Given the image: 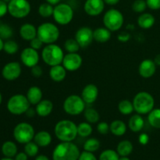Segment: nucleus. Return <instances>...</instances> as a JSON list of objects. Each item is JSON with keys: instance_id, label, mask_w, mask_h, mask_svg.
Here are the masks:
<instances>
[{"instance_id": "obj_36", "label": "nucleus", "mask_w": 160, "mask_h": 160, "mask_svg": "<svg viewBox=\"0 0 160 160\" xmlns=\"http://www.w3.org/2000/svg\"><path fill=\"white\" fill-rule=\"evenodd\" d=\"M64 48L67 53L78 52L81 46L75 38H69L64 42Z\"/></svg>"}, {"instance_id": "obj_59", "label": "nucleus", "mask_w": 160, "mask_h": 160, "mask_svg": "<svg viewBox=\"0 0 160 160\" xmlns=\"http://www.w3.org/2000/svg\"><path fill=\"white\" fill-rule=\"evenodd\" d=\"M2 102V94L1 92H0V105H1Z\"/></svg>"}, {"instance_id": "obj_34", "label": "nucleus", "mask_w": 160, "mask_h": 160, "mask_svg": "<svg viewBox=\"0 0 160 160\" xmlns=\"http://www.w3.org/2000/svg\"><path fill=\"white\" fill-rule=\"evenodd\" d=\"M53 11H54V6L48 2H44L39 6L38 13L43 18H48L52 17Z\"/></svg>"}, {"instance_id": "obj_14", "label": "nucleus", "mask_w": 160, "mask_h": 160, "mask_svg": "<svg viewBox=\"0 0 160 160\" xmlns=\"http://www.w3.org/2000/svg\"><path fill=\"white\" fill-rule=\"evenodd\" d=\"M40 59V56L38 50L34 49L31 47H27L22 50L20 53V60L22 63L27 67H34L38 65Z\"/></svg>"}, {"instance_id": "obj_55", "label": "nucleus", "mask_w": 160, "mask_h": 160, "mask_svg": "<svg viewBox=\"0 0 160 160\" xmlns=\"http://www.w3.org/2000/svg\"><path fill=\"white\" fill-rule=\"evenodd\" d=\"M153 60H154L155 63L156 64V66H159V67H160V53H159V54H157L156 56H155Z\"/></svg>"}, {"instance_id": "obj_44", "label": "nucleus", "mask_w": 160, "mask_h": 160, "mask_svg": "<svg viewBox=\"0 0 160 160\" xmlns=\"http://www.w3.org/2000/svg\"><path fill=\"white\" fill-rule=\"evenodd\" d=\"M78 160H98L96 156L93 154V152L84 151L81 152Z\"/></svg>"}, {"instance_id": "obj_12", "label": "nucleus", "mask_w": 160, "mask_h": 160, "mask_svg": "<svg viewBox=\"0 0 160 160\" xmlns=\"http://www.w3.org/2000/svg\"><path fill=\"white\" fill-rule=\"evenodd\" d=\"M74 38L81 48H86L94 40L93 30L89 27H81L75 33Z\"/></svg>"}, {"instance_id": "obj_48", "label": "nucleus", "mask_w": 160, "mask_h": 160, "mask_svg": "<svg viewBox=\"0 0 160 160\" xmlns=\"http://www.w3.org/2000/svg\"><path fill=\"white\" fill-rule=\"evenodd\" d=\"M138 142L142 145H147L149 142V136L146 133H142L138 137Z\"/></svg>"}, {"instance_id": "obj_49", "label": "nucleus", "mask_w": 160, "mask_h": 160, "mask_svg": "<svg viewBox=\"0 0 160 160\" xmlns=\"http://www.w3.org/2000/svg\"><path fill=\"white\" fill-rule=\"evenodd\" d=\"M117 39L120 42H123V43L128 42L131 39V34L128 32H122L119 34L118 37H117Z\"/></svg>"}, {"instance_id": "obj_1", "label": "nucleus", "mask_w": 160, "mask_h": 160, "mask_svg": "<svg viewBox=\"0 0 160 160\" xmlns=\"http://www.w3.org/2000/svg\"><path fill=\"white\" fill-rule=\"evenodd\" d=\"M54 133L60 142H73L78 135V125L70 120H59L55 125Z\"/></svg>"}, {"instance_id": "obj_23", "label": "nucleus", "mask_w": 160, "mask_h": 160, "mask_svg": "<svg viewBox=\"0 0 160 160\" xmlns=\"http://www.w3.org/2000/svg\"><path fill=\"white\" fill-rule=\"evenodd\" d=\"M145 126V120L142 115L137 113L131 116L128 120V128L134 133H138L142 131Z\"/></svg>"}, {"instance_id": "obj_45", "label": "nucleus", "mask_w": 160, "mask_h": 160, "mask_svg": "<svg viewBox=\"0 0 160 160\" xmlns=\"http://www.w3.org/2000/svg\"><path fill=\"white\" fill-rule=\"evenodd\" d=\"M31 74H32L33 77L34 78H40L42 74H43V70H42V67L39 66L38 64L34 67H31Z\"/></svg>"}, {"instance_id": "obj_28", "label": "nucleus", "mask_w": 160, "mask_h": 160, "mask_svg": "<svg viewBox=\"0 0 160 160\" xmlns=\"http://www.w3.org/2000/svg\"><path fill=\"white\" fill-rule=\"evenodd\" d=\"M134 146L131 141L123 140L117 146V152L120 156H128L132 153Z\"/></svg>"}, {"instance_id": "obj_20", "label": "nucleus", "mask_w": 160, "mask_h": 160, "mask_svg": "<svg viewBox=\"0 0 160 160\" xmlns=\"http://www.w3.org/2000/svg\"><path fill=\"white\" fill-rule=\"evenodd\" d=\"M53 107L52 102L48 99H42L36 105V113L41 117H46L52 113Z\"/></svg>"}, {"instance_id": "obj_16", "label": "nucleus", "mask_w": 160, "mask_h": 160, "mask_svg": "<svg viewBox=\"0 0 160 160\" xmlns=\"http://www.w3.org/2000/svg\"><path fill=\"white\" fill-rule=\"evenodd\" d=\"M105 4L103 0H86L84 4V10L90 17H97L102 13Z\"/></svg>"}, {"instance_id": "obj_10", "label": "nucleus", "mask_w": 160, "mask_h": 160, "mask_svg": "<svg viewBox=\"0 0 160 160\" xmlns=\"http://www.w3.org/2000/svg\"><path fill=\"white\" fill-rule=\"evenodd\" d=\"M13 138L18 143L27 144L31 142L35 135V131L31 124L27 122H21L16 125L13 129Z\"/></svg>"}, {"instance_id": "obj_7", "label": "nucleus", "mask_w": 160, "mask_h": 160, "mask_svg": "<svg viewBox=\"0 0 160 160\" xmlns=\"http://www.w3.org/2000/svg\"><path fill=\"white\" fill-rule=\"evenodd\" d=\"M7 109L11 114L22 115L26 113L31 107L29 101L26 95L22 94H17L9 98L7 102Z\"/></svg>"}, {"instance_id": "obj_13", "label": "nucleus", "mask_w": 160, "mask_h": 160, "mask_svg": "<svg viewBox=\"0 0 160 160\" xmlns=\"http://www.w3.org/2000/svg\"><path fill=\"white\" fill-rule=\"evenodd\" d=\"M83 63V59L78 52L67 53L64 55L62 65L65 67L67 71H77L81 67Z\"/></svg>"}, {"instance_id": "obj_53", "label": "nucleus", "mask_w": 160, "mask_h": 160, "mask_svg": "<svg viewBox=\"0 0 160 160\" xmlns=\"http://www.w3.org/2000/svg\"><path fill=\"white\" fill-rule=\"evenodd\" d=\"M45 1H46V2L49 3V4L52 5V6H56L59 3H60L61 0H45Z\"/></svg>"}, {"instance_id": "obj_26", "label": "nucleus", "mask_w": 160, "mask_h": 160, "mask_svg": "<svg viewBox=\"0 0 160 160\" xmlns=\"http://www.w3.org/2000/svg\"><path fill=\"white\" fill-rule=\"evenodd\" d=\"M109 131L114 136L121 137L126 134L127 131H128V125L123 120H113L109 124Z\"/></svg>"}, {"instance_id": "obj_37", "label": "nucleus", "mask_w": 160, "mask_h": 160, "mask_svg": "<svg viewBox=\"0 0 160 160\" xmlns=\"http://www.w3.org/2000/svg\"><path fill=\"white\" fill-rule=\"evenodd\" d=\"M39 152V146L34 142H28L24 145V152L29 157H35Z\"/></svg>"}, {"instance_id": "obj_57", "label": "nucleus", "mask_w": 160, "mask_h": 160, "mask_svg": "<svg viewBox=\"0 0 160 160\" xmlns=\"http://www.w3.org/2000/svg\"><path fill=\"white\" fill-rule=\"evenodd\" d=\"M119 160H131L128 158V156H120Z\"/></svg>"}, {"instance_id": "obj_30", "label": "nucleus", "mask_w": 160, "mask_h": 160, "mask_svg": "<svg viewBox=\"0 0 160 160\" xmlns=\"http://www.w3.org/2000/svg\"><path fill=\"white\" fill-rule=\"evenodd\" d=\"M84 119L91 124L98 123L100 120V115L98 111L94 108H87L84 111Z\"/></svg>"}, {"instance_id": "obj_41", "label": "nucleus", "mask_w": 160, "mask_h": 160, "mask_svg": "<svg viewBox=\"0 0 160 160\" xmlns=\"http://www.w3.org/2000/svg\"><path fill=\"white\" fill-rule=\"evenodd\" d=\"M132 10L137 13H143L148 6L145 0H135L132 3Z\"/></svg>"}, {"instance_id": "obj_21", "label": "nucleus", "mask_w": 160, "mask_h": 160, "mask_svg": "<svg viewBox=\"0 0 160 160\" xmlns=\"http://www.w3.org/2000/svg\"><path fill=\"white\" fill-rule=\"evenodd\" d=\"M20 35L22 39L30 42L37 37V28L32 23H24L20 28Z\"/></svg>"}, {"instance_id": "obj_22", "label": "nucleus", "mask_w": 160, "mask_h": 160, "mask_svg": "<svg viewBox=\"0 0 160 160\" xmlns=\"http://www.w3.org/2000/svg\"><path fill=\"white\" fill-rule=\"evenodd\" d=\"M26 96L30 104L36 106L38 103L40 102L43 99V92L42 89L38 86H32L28 88Z\"/></svg>"}, {"instance_id": "obj_8", "label": "nucleus", "mask_w": 160, "mask_h": 160, "mask_svg": "<svg viewBox=\"0 0 160 160\" xmlns=\"http://www.w3.org/2000/svg\"><path fill=\"white\" fill-rule=\"evenodd\" d=\"M62 108L68 115L78 116L85 110L86 103L80 95H70L64 100Z\"/></svg>"}, {"instance_id": "obj_9", "label": "nucleus", "mask_w": 160, "mask_h": 160, "mask_svg": "<svg viewBox=\"0 0 160 160\" xmlns=\"http://www.w3.org/2000/svg\"><path fill=\"white\" fill-rule=\"evenodd\" d=\"M73 8L67 3H59L54 6L52 17L57 24L61 26L68 25L73 20Z\"/></svg>"}, {"instance_id": "obj_46", "label": "nucleus", "mask_w": 160, "mask_h": 160, "mask_svg": "<svg viewBox=\"0 0 160 160\" xmlns=\"http://www.w3.org/2000/svg\"><path fill=\"white\" fill-rule=\"evenodd\" d=\"M148 8L152 10L160 9V0H145Z\"/></svg>"}, {"instance_id": "obj_5", "label": "nucleus", "mask_w": 160, "mask_h": 160, "mask_svg": "<svg viewBox=\"0 0 160 160\" xmlns=\"http://www.w3.org/2000/svg\"><path fill=\"white\" fill-rule=\"evenodd\" d=\"M59 35L60 32L57 25L51 22L41 23L37 28V36L45 45L53 44L57 42Z\"/></svg>"}, {"instance_id": "obj_51", "label": "nucleus", "mask_w": 160, "mask_h": 160, "mask_svg": "<svg viewBox=\"0 0 160 160\" xmlns=\"http://www.w3.org/2000/svg\"><path fill=\"white\" fill-rule=\"evenodd\" d=\"M25 114H26L27 117H29V118H32V117H34V116H35V114L37 113H36L35 109H33V108L30 107Z\"/></svg>"}, {"instance_id": "obj_60", "label": "nucleus", "mask_w": 160, "mask_h": 160, "mask_svg": "<svg viewBox=\"0 0 160 160\" xmlns=\"http://www.w3.org/2000/svg\"><path fill=\"white\" fill-rule=\"evenodd\" d=\"M2 1H4V2H10L11 0H2Z\"/></svg>"}, {"instance_id": "obj_6", "label": "nucleus", "mask_w": 160, "mask_h": 160, "mask_svg": "<svg viewBox=\"0 0 160 160\" xmlns=\"http://www.w3.org/2000/svg\"><path fill=\"white\" fill-rule=\"evenodd\" d=\"M102 22L105 28L109 29L111 32H116L123 27L124 23V17L119 9L112 8L105 12Z\"/></svg>"}, {"instance_id": "obj_58", "label": "nucleus", "mask_w": 160, "mask_h": 160, "mask_svg": "<svg viewBox=\"0 0 160 160\" xmlns=\"http://www.w3.org/2000/svg\"><path fill=\"white\" fill-rule=\"evenodd\" d=\"M1 160H15V159H12V158H7V157H5L3 159H2Z\"/></svg>"}, {"instance_id": "obj_18", "label": "nucleus", "mask_w": 160, "mask_h": 160, "mask_svg": "<svg viewBox=\"0 0 160 160\" xmlns=\"http://www.w3.org/2000/svg\"><path fill=\"white\" fill-rule=\"evenodd\" d=\"M156 64L154 60L150 59H145L141 62L138 67V73L142 78H150L156 73Z\"/></svg>"}, {"instance_id": "obj_11", "label": "nucleus", "mask_w": 160, "mask_h": 160, "mask_svg": "<svg viewBox=\"0 0 160 160\" xmlns=\"http://www.w3.org/2000/svg\"><path fill=\"white\" fill-rule=\"evenodd\" d=\"M31 11V6L28 0H11L8 2V12L16 19L28 17Z\"/></svg>"}, {"instance_id": "obj_4", "label": "nucleus", "mask_w": 160, "mask_h": 160, "mask_svg": "<svg viewBox=\"0 0 160 160\" xmlns=\"http://www.w3.org/2000/svg\"><path fill=\"white\" fill-rule=\"evenodd\" d=\"M64 57L63 50L56 43L46 45L42 51V59L49 67L62 64Z\"/></svg>"}, {"instance_id": "obj_43", "label": "nucleus", "mask_w": 160, "mask_h": 160, "mask_svg": "<svg viewBox=\"0 0 160 160\" xmlns=\"http://www.w3.org/2000/svg\"><path fill=\"white\" fill-rule=\"evenodd\" d=\"M44 45L45 44L43 43V42L38 36L36 38H34V39H32L31 41H30V47H31L34 49L38 50V51L42 49L43 48Z\"/></svg>"}, {"instance_id": "obj_38", "label": "nucleus", "mask_w": 160, "mask_h": 160, "mask_svg": "<svg viewBox=\"0 0 160 160\" xmlns=\"http://www.w3.org/2000/svg\"><path fill=\"white\" fill-rule=\"evenodd\" d=\"M3 50L6 53L9 55H13L17 53L19 50V45L15 41L7 40L4 42Z\"/></svg>"}, {"instance_id": "obj_25", "label": "nucleus", "mask_w": 160, "mask_h": 160, "mask_svg": "<svg viewBox=\"0 0 160 160\" xmlns=\"http://www.w3.org/2000/svg\"><path fill=\"white\" fill-rule=\"evenodd\" d=\"M34 142L38 145L39 147H45L48 146L52 143V138L51 134L46 131H40L38 133H35L34 139Z\"/></svg>"}, {"instance_id": "obj_32", "label": "nucleus", "mask_w": 160, "mask_h": 160, "mask_svg": "<svg viewBox=\"0 0 160 160\" xmlns=\"http://www.w3.org/2000/svg\"><path fill=\"white\" fill-rule=\"evenodd\" d=\"M148 121L152 128L160 129V108H154L148 114Z\"/></svg>"}, {"instance_id": "obj_47", "label": "nucleus", "mask_w": 160, "mask_h": 160, "mask_svg": "<svg viewBox=\"0 0 160 160\" xmlns=\"http://www.w3.org/2000/svg\"><path fill=\"white\" fill-rule=\"evenodd\" d=\"M8 12V3L0 0V18L4 17Z\"/></svg>"}, {"instance_id": "obj_50", "label": "nucleus", "mask_w": 160, "mask_h": 160, "mask_svg": "<svg viewBox=\"0 0 160 160\" xmlns=\"http://www.w3.org/2000/svg\"><path fill=\"white\" fill-rule=\"evenodd\" d=\"M29 156L24 152H18L15 156V160H28Z\"/></svg>"}, {"instance_id": "obj_19", "label": "nucleus", "mask_w": 160, "mask_h": 160, "mask_svg": "<svg viewBox=\"0 0 160 160\" xmlns=\"http://www.w3.org/2000/svg\"><path fill=\"white\" fill-rule=\"evenodd\" d=\"M67 72L65 67L62 64L50 67L49 77L54 82H62L67 77Z\"/></svg>"}, {"instance_id": "obj_35", "label": "nucleus", "mask_w": 160, "mask_h": 160, "mask_svg": "<svg viewBox=\"0 0 160 160\" xmlns=\"http://www.w3.org/2000/svg\"><path fill=\"white\" fill-rule=\"evenodd\" d=\"M100 148V142L95 138H90L87 139L84 144V151L90 152H95L98 151Z\"/></svg>"}, {"instance_id": "obj_2", "label": "nucleus", "mask_w": 160, "mask_h": 160, "mask_svg": "<svg viewBox=\"0 0 160 160\" xmlns=\"http://www.w3.org/2000/svg\"><path fill=\"white\" fill-rule=\"evenodd\" d=\"M81 152L73 142H61L52 152V160H78Z\"/></svg>"}, {"instance_id": "obj_3", "label": "nucleus", "mask_w": 160, "mask_h": 160, "mask_svg": "<svg viewBox=\"0 0 160 160\" xmlns=\"http://www.w3.org/2000/svg\"><path fill=\"white\" fill-rule=\"evenodd\" d=\"M134 111L140 115L148 114L155 106V99L152 95L147 92H140L133 98Z\"/></svg>"}, {"instance_id": "obj_54", "label": "nucleus", "mask_w": 160, "mask_h": 160, "mask_svg": "<svg viewBox=\"0 0 160 160\" xmlns=\"http://www.w3.org/2000/svg\"><path fill=\"white\" fill-rule=\"evenodd\" d=\"M34 160H50L48 159V156H45V155H39V156H36L35 159Z\"/></svg>"}, {"instance_id": "obj_17", "label": "nucleus", "mask_w": 160, "mask_h": 160, "mask_svg": "<svg viewBox=\"0 0 160 160\" xmlns=\"http://www.w3.org/2000/svg\"><path fill=\"white\" fill-rule=\"evenodd\" d=\"M99 94L98 87L94 84H88L84 86L81 92V97L86 105L93 104L97 100Z\"/></svg>"}, {"instance_id": "obj_33", "label": "nucleus", "mask_w": 160, "mask_h": 160, "mask_svg": "<svg viewBox=\"0 0 160 160\" xmlns=\"http://www.w3.org/2000/svg\"><path fill=\"white\" fill-rule=\"evenodd\" d=\"M93 132V128L88 122H81L78 125V134L80 137L88 138Z\"/></svg>"}, {"instance_id": "obj_27", "label": "nucleus", "mask_w": 160, "mask_h": 160, "mask_svg": "<svg viewBox=\"0 0 160 160\" xmlns=\"http://www.w3.org/2000/svg\"><path fill=\"white\" fill-rule=\"evenodd\" d=\"M138 25L142 29H149L154 26L156 23V19L152 14L149 12H143L141 13L138 18Z\"/></svg>"}, {"instance_id": "obj_31", "label": "nucleus", "mask_w": 160, "mask_h": 160, "mask_svg": "<svg viewBox=\"0 0 160 160\" xmlns=\"http://www.w3.org/2000/svg\"><path fill=\"white\" fill-rule=\"evenodd\" d=\"M118 110L122 115H131L134 111L133 102L128 99L121 100L118 104Z\"/></svg>"}, {"instance_id": "obj_40", "label": "nucleus", "mask_w": 160, "mask_h": 160, "mask_svg": "<svg viewBox=\"0 0 160 160\" xmlns=\"http://www.w3.org/2000/svg\"><path fill=\"white\" fill-rule=\"evenodd\" d=\"M13 34L12 28L6 23H0V38L2 40L9 39Z\"/></svg>"}, {"instance_id": "obj_15", "label": "nucleus", "mask_w": 160, "mask_h": 160, "mask_svg": "<svg viewBox=\"0 0 160 160\" xmlns=\"http://www.w3.org/2000/svg\"><path fill=\"white\" fill-rule=\"evenodd\" d=\"M22 68L18 62H10L6 63L2 70V75L6 81H12L20 78Z\"/></svg>"}, {"instance_id": "obj_29", "label": "nucleus", "mask_w": 160, "mask_h": 160, "mask_svg": "<svg viewBox=\"0 0 160 160\" xmlns=\"http://www.w3.org/2000/svg\"><path fill=\"white\" fill-rule=\"evenodd\" d=\"M2 152L5 157L13 158L17 154V146L12 141H6L2 145Z\"/></svg>"}, {"instance_id": "obj_24", "label": "nucleus", "mask_w": 160, "mask_h": 160, "mask_svg": "<svg viewBox=\"0 0 160 160\" xmlns=\"http://www.w3.org/2000/svg\"><path fill=\"white\" fill-rule=\"evenodd\" d=\"M94 40L98 43H106L111 38V31L105 27L95 28L93 31Z\"/></svg>"}, {"instance_id": "obj_39", "label": "nucleus", "mask_w": 160, "mask_h": 160, "mask_svg": "<svg viewBox=\"0 0 160 160\" xmlns=\"http://www.w3.org/2000/svg\"><path fill=\"white\" fill-rule=\"evenodd\" d=\"M120 156L117 150L106 149L102 152L99 156V160H119Z\"/></svg>"}, {"instance_id": "obj_56", "label": "nucleus", "mask_w": 160, "mask_h": 160, "mask_svg": "<svg viewBox=\"0 0 160 160\" xmlns=\"http://www.w3.org/2000/svg\"><path fill=\"white\" fill-rule=\"evenodd\" d=\"M3 45H4V42H3L2 39L0 38V52L3 50Z\"/></svg>"}, {"instance_id": "obj_52", "label": "nucleus", "mask_w": 160, "mask_h": 160, "mask_svg": "<svg viewBox=\"0 0 160 160\" xmlns=\"http://www.w3.org/2000/svg\"><path fill=\"white\" fill-rule=\"evenodd\" d=\"M106 4L109 5V6H116L120 2V0H103Z\"/></svg>"}, {"instance_id": "obj_42", "label": "nucleus", "mask_w": 160, "mask_h": 160, "mask_svg": "<svg viewBox=\"0 0 160 160\" xmlns=\"http://www.w3.org/2000/svg\"><path fill=\"white\" fill-rule=\"evenodd\" d=\"M97 131L101 134H107L109 132V124L107 122H98L97 123Z\"/></svg>"}]
</instances>
